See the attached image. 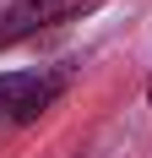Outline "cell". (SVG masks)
Instances as JSON below:
<instances>
[{
	"mask_svg": "<svg viewBox=\"0 0 152 158\" xmlns=\"http://www.w3.org/2000/svg\"><path fill=\"white\" fill-rule=\"evenodd\" d=\"M60 82H65L60 71H6V77H0V126L38 120V114L54 104Z\"/></svg>",
	"mask_w": 152,
	"mask_h": 158,
	"instance_id": "1",
	"label": "cell"
},
{
	"mask_svg": "<svg viewBox=\"0 0 152 158\" xmlns=\"http://www.w3.org/2000/svg\"><path fill=\"white\" fill-rule=\"evenodd\" d=\"M92 6L98 0H11L0 11V49L22 44V38H33V33H44V27H60V22L92 11Z\"/></svg>",
	"mask_w": 152,
	"mask_h": 158,
	"instance_id": "2",
	"label": "cell"
},
{
	"mask_svg": "<svg viewBox=\"0 0 152 158\" xmlns=\"http://www.w3.org/2000/svg\"><path fill=\"white\" fill-rule=\"evenodd\" d=\"M147 104H152V77H147Z\"/></svg>",
	"mask_w": 152,
	"mask_h": 158,
	"instance_id": "3",
	"label": "cell"
}]
</instances>
